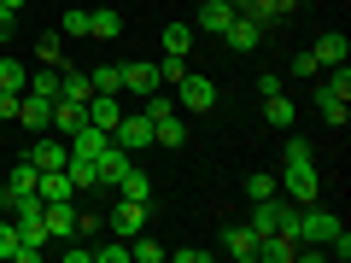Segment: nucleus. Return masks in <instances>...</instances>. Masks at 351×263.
<instances>
[{
    "mask_svg": "<svg viewBox=\"0 0 351 263\" xmlns=\"http://www.w3.org/2000/svg\"><path fill=\"white\" fill-rule=\"evenodd\" d=\"M41 228H47V240H76V199H47L41 205Z\"/></svg>",
    "mask_w": 351,
    "mask_h": 263,
    "instance_id": "nucleus-4",
    "label": "nucleus"
},
{
    "mask_svg": "<svg viewBox=\"0 0 351 263\" xmlns=\"http://www.w3.org/2000/svg\"><path fill=\"white\" fill-rule=\"evenodd\" d=\"M106 228H112L117 240H135L141 228H147V205H135V199H117V193H112V205H106Z\"/></svg>",
    "mask_w": 351,
    "mask_h": 263,
    "instance_id": "nucleus-2",
    "label": "nucleus"
},
{
    "mask_svg": "<svg viewBox=\"0 0 351 263\" xmlns=\"http://www.w3.org/2000/svg\"><path fill=\"white\" fill-rule=\"evenodd\" d=\"M170 258H176V263H205V258H211V251H205V246H176Z\"/></svg>",
    "mask_w": 351,
    "mask_h": 263,
    "instance_id": "nucleus-41",
    "label": "nucleus"
},
{
    "mask_svg": "<svg viewBox=\"0 0 351 263\" xmlns=\"http://www.w3.org/2000/svg\"><path fill=\"white\" fill-rule=\"evenodd\" d=\"M152 88H158V64H152V59H129V64H123V94L141 105Z\"/></svg>",
    "mask_w": 351,
    "mask_h": 263,
    "instance_id": "nucleus-7",
    "label": "nucleus"
},
{
    "mask_svg": "<svg viewBox=\"0 0 351 263\" xmlns=\"http://www.w3.org/2000/svg\"><path fill=\"white\" fill-rule=\"evenodd\" d=\"M24 158L36 164V170H64V158H71V140H64V135H53V129H47V135H36V147H29Z\"/></svg>",
    "mask_w": 351,
    "mask_h": 263,
    "instance_id": "nucleus-6",
    "label": "nucleus"
},
{
    "mask_svg": "<svg viewBox=\"0 0 351 263\" xmlns=\"http://www.w3.org/2000/svg\"><path fill=\"white\" fill-rule=\"evenodd\" d=\"M88 94H94L88 71H71V64H64V76H59V100H71V105H88Z\"/></svg>",
    "mask_w": 351,
    "mask_h": 263,
    "instance_id": "nucleus-21",
    "label": "nucleus"
},
{
    "mask_svg": "<svg viewBox=\"0 0 351 263\" xmlns=\"http://www.w3.org/2000/svg\"><path fill=\"white\" fill-rule=\"evenodd\" d=\"M88 123L112 135V129L123 123V94H88Z\"/></svg>",
    "mask_w": 351,
    "mask_h": 263,
    "instance_id": "nucleus-10",
    "label": "nucleus"
},
{
    "mask_svg": "<svg viewBox=\"0 0 351 263\" xmlns=\"http://www.w3.org/2000/svg\"><path fill=\"white\" fill-rule=\"evenodd\" d=\"M12 251H18V223L0 216V258H12Z\"/></svg>",
    "mask_w": 351,
    "mask_h": 263,
    "instance_id": "nucleus-37",
    "label": "nucleus"
},
{
    "mask_svg": "<svg viewBox=\"0 0 351 263\" xmlns=\"http://www.w3.org/2000/svg\"><path fill=\"white\" fill-rule=\"evenodd\" d=\"M12 24H18L12 12H0V47H6V41H12Z\"/></svg>",
    "mask_w": 351,
    "mask_h": 263,
    "instance_id": "nucleus-45",
    "label": "nucleus"
},
{
    "mask_svg": "<svg viewBox=\"0 0 351 263\" xmlns=\"http://www.w3.org/2000/svg\"><path fill=\"white\" fill-rule=\"evenodd\" d=\"M112 140H117L123 152H147V147H152V117H147V112H123V123L112 129Z\"/></svg>",
    "mask_w": 351,
    "mask_h": 263,
    "instance_id": "nucleus-5",
    "label": "nucleus"
},
{
    "mask_svg": "<svg viewBox=\"0 0 351 263\" xmlns=\"http://www.w3.org/2000/svg\"><path fill=\"white\" fill-rule=\"evenodd\" d=\"M129 164H135V152H123L117 140H106V152L94 158V170H100V193H112V188H117V175H123Z\"/></svg>",
    "mask_w": 351,
    "mask_h": 263,
    "instance_id": "nucleus-9",
    "label": "nucleus"
},
{
    "mask_svg": "<svg viewBox=\"0 0 351 263\" xmlns=\"http://www.w3.org/2000/svg\"><path fill=\"white\" fill-rule=\"evenodd\" d=\"M59 76H64V64H41V71H29V88H24V94H41V100H59Z\"/></svg>",
    "mask_w": 351,
    "mask_h": 263,
    "instance_id": "nucleus-23",
    "label": "nucleus"
},
{
    "mask_svg": "<svg viewBox=\"0 0 351 263\" xmlns=\"http://www.w3.org/2000/svg\"><path fill=\"white\" fill-rule=\"evenodd\" d=\"M182 76H188V59H182V53H164L158 59V88H176Z\"/></svg>",
    "mask_w": 351,
    "mask_h": 263,
    "instance_id": "nucleus-32",
    "label": "nucleus"
},
{
    "mask_svg": "<svg viewBox=\"0 0 351 263\" xmlns=\"http://www.w3.org/2000/svg\"><path fill=\"white\" fill-rule=\"evenodd\" d=\"M223 251H228V258H234V263H252V258H258V234H252V223L246 228H223Z\"/></svg>",
    "mask_w": 351,
    "mask_h": 263,
    "instance_id": "nucleus-14",
    "label": "nucleus"
},
{
    "mask_svg": "<svg viewBox=\"0 0 351 263\" xmlns=\"http://www.w3.org/2000/svg\"><path fill=\"white\" fill-rule=\"evenodd\" d=\"M316 105H322V117H328V129H339L351 117V105H346V94H334L328 82H316Z\"/></svg>",
    "mask_w": 351,
    "mask_h": 263,
    "instance_id": "nucleus-20",
    "label": "nucleus"
},
{
    "mask_svg": "<svg viewBox=\"0 0 351 263\" xmlns=\"http://www.w3.org/2000/svg\"><path fill=\"white\" fill-rule=\"evenodd\" d=\"M100 228H106L100 211H76V234H100Z\"/></svg>",
    "mask_w": 351,
    "mask_h": 263,
    "instance_id": "nucleus-40",
    "label": "nucleus"
},
{
    "mask_svg": "<svg viewBox=\"0 0 351 263\" xmlns=\"http://www.w3.org/2000/svg\"><path fill=\"white\" fill-rule=\"evenodd\" d=\"M129 258H135V263H164V246L147 234V228H141V234L129 240Z\"/></svg>",
    "mask_w": 351,
    "mask_h": 263,
    "instance_id": "nucleus-31",
    "label": "nucleus"
},
{
    "mask_svg": "<svg viewBox=\"0 0 351 263\" xmlns=\"http://www.w3.org/2000/svg\"><path fill=\"white\" fill-rule=\"evenodd\" d=\"M59 29L64 36H88V6H71V12L59 18Z\"/></svg>",
    "mask_w": 351,
    "mask_h": 263,
    "instance_id": "nucleus-35",
    "label": "nucleus"
},
{
    "mask_svg": "<svg viewBox=\"0 0 351 263\" xmlns=\"http://www.w3.org/2000/svg\"><path fill=\"white\" fill-rule=\"evenodd\" d=\"M0 88H6V94H24L29 88V64L24 59H0Z\"/></svg>",
    "mask_w": 351,
    "mask_h": 263,
    "instance_id": "nucleus-29",
    "label": "nucleus"
},
{
    "mask_svg": "<svg viewBox=\"0 0 351 263\" xmlns=\"http://www.w3.org/2000/svg\"><path fill=\"white\" fill-rule=\"evenodd\" d=\"M223 41H228V47H234V53H252V47H258V41H263V29L252 24L246 12H234V18H228V29H223Z\"/></svg>",
    "mask_w": 351,
    "mask_h": 263,
    "instance_id": "nucleus-13",
    "label": "nucleus"
},
{
    "mask_svg": "<svg viewBox=\"0 0 351 263\" xmlns=\"http://www.w3.org/2000/svg\"><path fill=\"white\" fill-rule=\"evenodd\" d=\"M88 82H94V94H123V64H94Z\"/></svg>",
    "mask_w": 351,
    "mask_h": 263,
    "instance_id": "nucleus-27",
    "label": "nucleus"
},
{
    "mask_svg": "<svg viewBox=\"0 0 351 263\" xmlns=\"http://www.w3.org/2000/svg\"><path fill=\"white\" fill-rule=\"evenodd\" d=\"M36 193H41V199H76V181L64 170H41L36 175Z\"/></svg>",
    "mask_w": 351,
    "mask_h": 263,
    "instance_id": "nucleus-19",
    "label": "nucleus"
},
{
    "mask_svg": "<svg viewBox=\"0 0 351 263\" xmlns=\"http://www.w3.org/2000/svg\"><path fill=\"white\" fill-rule=\"evenodd\" d=\"M94 263H129V240L123 246H94Z\"/></svg>",
    "mask_w": 351,
    "mask_h": 263,
    "instance_id": "nucleus-38",
    "label": "nucleus"
},
{
    "mask_svg": "<svg viewBox=\"0 0 351 263\" xmlns=\"http://www.w3.org/2000/svg\"><path fill=\"white\" fill-rule=\"evenodd\" d=\"M164 53H193V24H164Z\"/></svg>",
    "mask_w": 351,
    "mask_h": 263,
    "instance_id": "nucleus-30",
    "label": "nucleus"
},
{
    "mask_svg": "<svg viewBox=\"0 0 351 263\" xmlns=\"http://www.w3.org/2000/svg\"><path fill=\"white\" fill-rule=\"evenodd\" d=\"M276 193V175H246V199H269Z\"/></svg>",
    "mask_w": 351,
    "mask_h": 263,
    "instance_id": "nucleus-36",
    "label": "nucleus"
},
{
    "mask_svg": "<svg viewBox=\"0 0 351 263\" xmlns=\"http://www.w3.org/2000/svg\"><path fill=\"white\" fill-rule=\"evenodd\" d=\"M276 193H287L293 205H311L316 193H322V175H316V164H281Z\"/></svg>",
    "mask_w": 351,
    "mask_h": 263,
    "instance_id": "nucleus-1",
    "label": "nucleus"
},
{
    "mask_svg": "<svg viewBox=\"0 0 351 263\" xmlns=\"http://www.w3.org/2000/svg\"><path fill=\"white\" fill-rule=\"evenodd\" d=\"M316 71H322V64H316L311 53H293V76H316Z\"/></svg>",
    "mask_w": 351,
    "mask_h": 263,
    "instance_id": "nucleus-42",
    "label": "nucleus"
},
{
    "mask_svg": "<svg viewBox=\"0 0 351 263\" xmlns=\"http://www.w3.org/2000/svg\"><path fill=\"white\" fill-rule=\"evenodd\" d=\"M36 59H41V64H71V59H64V41L53 36V29H47L41 41H36Z\"/></svg>",
    "mask_w": 351,
    "mask_h": 263,
    "instance_id": "nucleus-33",
    "label": "nucleus"
},
{
    "mask_svg": "<svg viewBox=\"0 0 351 263\" xmlns=\"http://www.w3.org/2000/svg\"><path fill=\"white\" fill-rule=\"evenodd\" d=\"M64 175L76 181V193H100V170H94V158H82V152L64 158Z\"/></svg>",
    "mask_w": 351,
    "mask_h": 263,
    "instance_id": "nucleus-15",
    "label": "nucleus"
},
{
    "mask_svg": "<svg viewBox=\"0 0 351 263\" xmlns=\"http://www.w3.org/2000/svg\"><path fill=\"white\" fill-rule=\"evenodd\" d=\"M152 147H188V117H182V112L152 117Z\"/></svg>",
    "mask_w": 351,
    "mask_h": 263,
    "instance_id": "nucleus-12",
    "label": "nucleus"
},
{
    "mask_svg": "<svg viewBox=\"0 0 351 263\" xmlns=\"http://www.w3.org/2000/svg\"><path fill=\"white\" fill-rule=\"evenodd\" d=\"M0 117H6V123H18V94H6V88H0Z\"/></svg>",
    "mask_w": 351,
    "mask_h": 263,
    "instance_id": "nucleus-43",
    "label": "nucleus"
},
{
    "mask_svg": "<svg viewBox=\"0 0 351 263\" xmlns=\"http://www.w3.org/2000/svg\"><path fill=\"white\" fill-rule=\"evenodd\" d=\"M217 105V82L211 76H182V82H176V112H211Z\"/></svg>",
    "mask_w": 351,
    "mask_h": 263,
    "instance_id": "nucleus-3",
    "label": "nucleus"
},
{
    "mask_svg": "<svg viewBox=\"0 0 351 263\" xmlns=\"http://www.w3.org/2000/svg\"><path fill=\"white\" fill-rule=\"evenodd\" d=\"M18 6H24V0H0V12H12V18H18Z\"/></svg>",
    "mask_w": 351,
    "mask_h": 263,
    "instance_id": "nucleus-47",
    "label": "nucleus"
},
{
    "mask_svg": "<svg viewBox=\"0 0 351 263\" xmlns=\"http://www.w3.org/2000/svg\"><path fill=\"white\" fill-rule=\"evenodd\" d=\"M281 152H287V158H281V164H316V147H311V140H304V135H293V140H287V147H281Z\"/></svg>",
    "mask_w": 351,
    "mask_h": 263,
    "instance_id": "nucleus-34",
    "label": "nucleus"
},
{
    "mask_svg": "<svg viewBox=\"0 0 351 263\" xmlns=\"http://www.w3.org/2000/svg\"><path fill=\"white\" fill-rule=\"evenodd\" d=\"M88 123V105H71V100H53V135H64L71 140L76 129Z\"/></svg>",
    "mask_w": 351,
    "mask_h": 263,
    "instance_id": "nucleus-16",
    "label": "nucleus"
},
{
    "mask_svg": "<svg viewBox=\"0 0 351 263\" xmlns=\"http://www.w3.org/2000/svg\"><path fill=\"white\" fill-rule=\"evenodd\" d=\"M258 258H269V263H293V258H299V240H293V234H263V240H258Z\"/></svg>",
    "mask_w": 351,
    "mask_h": 263,
    "instance_id": "nucleus-22",
    "label": "nucleus"
},
{
    "mask_svg": "<svg viewBox=\"0 0 351 263\" xmlns=\"http://www.w3.org/2000/svg\"><path fill=\"white\" fill-rule=\"evenodd\" d=\"M346 36H339V29H328V36H316V47H311V59L316 64H322V71H328V64H346Z\"/></svg>",
    "mask_w": 351,
    "mask_h": 263,
    "instance_id": "nucleus-17",
    "label": "nucleus"
},
{
    "mask_svg": "<svg viewBox=\"0 0 351 263\" xmlns=\"http://www.w3.org/2000/svg\"><path fill=\"white\" fill-rule=\"evenodd\" d=\"M88 36L117 41V36H123V18H117V12H94V6H88Z\"/></svg>",
    "mask_w": 351,
    "mask_h": 263,
    "instance_id": "nucleus-28",
    "label": "nucleus"
},
{
    "mask_svg": "<svg viewBox=\"0 0 351 263\" xmlns=\"http://www.w3.org/2000/svg\"><path fill=\"white\" fill-rule=\"evenodd\" d=\"M293 117H299V105H293L287 94H269V100H263V123L269 129H287L293 135Z\"/></svg>",
    "mask_w": 351,
    "mask_h": 263,
    "instance_id": "nucleus-18",
    "label": "nucleus"
},
{
    "mask_svg": "<svg viewBox=\"0 0 351 263\" xmlns=\"http://www.w3.org/2000/svg\"><path fill=\"white\" fill-rule=\"evenodd\" d=\"M106 140H112V135H106V129L82 123V129H76V135H71V152H82V158H100V152H106Z\"/></svg>",
    "mask_w": 351,
    "mask_h": 263,
    "instance_id": "nucleus-25",
    "label": "nucleus"
},
{
    "mask_svg": "<svg viewBox=\"0 0 351 263\" xmlns=\"http://www.w3.org/2000/svg\"><path fill=\"white\" fill-rule=\"evenodd\" d=\"M228 6H234V12H246V0H228Z\"/></svg>",
    "mask_w": 351,
    "mask_h": 263,
    "instance_id": "nucleus-48",
    "label": "nucleus"
},
{
    "mask_svg": "<svg viewBox=\"0 0 351 263\" xmlns=\"http://www.w3.org/2000/svg\"><path fill=\"white\" fill-rule=\"evenodd\" d=\"M18 129L47 135V129H53V100H41V94H18Z\"/></svg>",
    "mask_w": 351,
    "mask_h": 263,
    "instance_id": "nucleus-8",
    "label": "nucleus"
},
{
    "mask_svg": "<svg viewBox=\"0 0 351 263\" xmlns=\"http://www.w3.org/2000/svg\"><path fill=\"white\" fill-rule=\"evenodd\" d=\"M258 94H263V100H269V94H287V82H281V71H263V76H258Z\"/></svg>",
    "mask_w": 351,
    "mask_h": 263,
    "instance_id": "nucleus-39",
    "label": "nucleus"
},
{
    "mask_svg": "<svg viewBox=\"0 0 351 263\" xmlns=\"http://www.w3.org/2000/svg\"><path fill=\"white\" fill-rule=\"evenodd\" d=\"M36 164H29V158H18L12 164V170H6V188H0V193H36Z\"/></svg>",
    "mask_w": 351,
    "mask_h": 263,
    "instance_id": "nucleus-26",
    "label": "nucleus"
},
{
    "mask_svg": "<svg viewBox=\"0 0 351 263\" xmlns=\"http://www.w3.org/2000/svg\"><path fill=\"white\" fill-rule=\"evenodd\" d=\"M228 18H234V6H228V0H205V6H199V29H205V36H223Z\"/></svg>",
    "mask_w": 351,
    "mask_h": 263,
    "instance_id": "nucleus-24",
    "label": "nucleus"
},
{
    "mask_svg": "<svg viewBox=\"0 0 351 263\" xmlns=\"http://www.w3.org/2000/svg\"><path fill=\"white\" fill-rule=\"evenodd\" d=\"M64 263H94V246H64Z\"/></svg>",
    "mask_w": 351,
    "mask_h": 263,
    "instance_id": "nucleus-44",
    "label": "nucleus"
},
{
    "mask_svg": "<svg viewBox=\"0 0 351 263\" xmlns=\"http://www.w3.org/2000/svg\"><path fill=\"white\" fill-rule=\"evenodd\" d=\"M276 12H281V18H293V12H299V0H276Z\"/></svg>",
    "mask_w": 351,
    "mask_h": 263,
    "instance_id": "nucleus-46",
    "label": "nucleus"
},
{
    "mask_svg": "<svg viewBox=\"0 0 351 263\" xmlns=\"http://www.w3.org/2000/svg\"><path fill=\"white\" fill-rule=\"evenodd\" d=\"M112 193H117V199H135V205H147V211H152V175L141 170V164H129V170L117 175Z\"/></svg>",
    "mask_w": 351,
    "mask_h": 263,
    "instance_id": "nucleus-11",
    "label": "nucleus"
},
{
    "mask_svg": "<svg viewBox=\"0 0 351 263\" xmlns=\"http://www.w3.org/2000/svg\"><path fill=\"white\" fill-rule=\"evenodd\" d=\"M193 6H205V0H193Z\"/></svg>",
    "mask_w": 351,
    "mask_h": 263,
    "instance_id": "nucleus-49",
    "label": "nucleus"
}]
</instances>
